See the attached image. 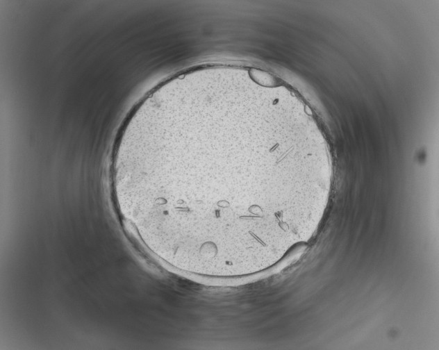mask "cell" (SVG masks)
<instances>
[{
	"mask_svg": "<svg viewBox=\"0 0 439 350\" xmlns=\"http://www.w3.org/2000/svg\"><path fill=\"white\" fill-rule=\"evenodd\" d=\"M278 158L248 138L209 134L150 150L140 166V181L149 195L242 206L285 193L256 181L260 167L278 163Z\"/></svg>",
	"mask_w": 439,
	"mask_h": 350,
	"instance_id": "6da1fadb",
	"label": "cell"
}]
</instances>
